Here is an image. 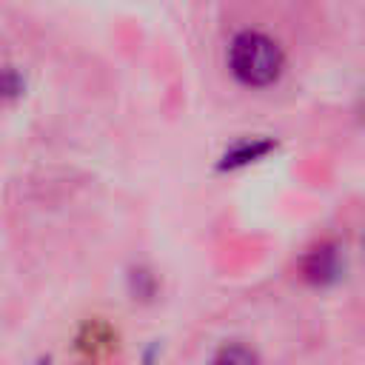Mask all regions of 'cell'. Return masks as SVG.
Listing matches in <instances>:
<instances>
[{"label": "cell", "instance_id": "6da1fadb", "mask_svg": "<svg viewBox=\"0 0 365 365\" xmlns=\"http://www.w3.org/2000/svg\"><path fill=\"white\" fill-rule=\"evenodd\" d=\"M285 68V51L265 31L245 29L228 46V71L245 88H268Z\"/></svg>", "mask_w": 365, "mask_h": 365}, {"label": "cell", "instance_id": "7a4b0ae2", "mask_svg": "<svg viewBox=\"0 0 365 365\" xmlns=\"http://www.w3.org/2000/svg\"><path fill=\"white\" fill-rule=\"evenodd\" d=\"M302 271L308 279L314 282H328L331 277H336L339 271V259H336V251L331 245H322V248H314L305 259H302Z\"/></svg>", "mask_w": 365, "mask_h": 365}, {"label": "cell", "instance_id": "3957f363", "mask_svg": "<svg viewBox=\"0 0 365 365\" xmlns=\"http://www.w3.org/2000/svg\"><path fill=\"white\" fill-rule=\"evenodd\" d=\"M362 248H365V237H362Z\"/></svg>", "mask_w": 365, "mask_h": 365}]
</instances>
